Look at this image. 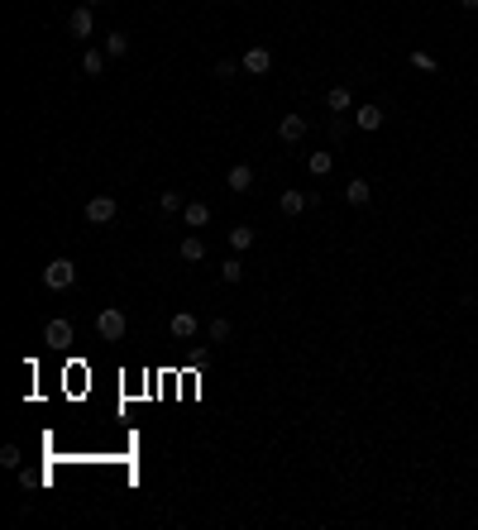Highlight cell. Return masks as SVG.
<instances>
[{"instance_id": "obj_1", "label": "cell", "mask_w": 478, "mask_h": 530, "mask_svg": "<svg viewBox=\"0 0 478 530\" xmlns=\"http://www.w3.org/2000/svg\"><path fill=\"white\" fill-rule=\"evenodd\" d=\"M72 282H77V263H72V258H53V263L44 268V287L48 291H67Z\"/></svg>"}, {"instance_id": "obj_2", "label": "cell", "mask_w": 478, "mask_h": 530, "mask_svg": "<svg viewBox=\"0 0 478 530\" xmlns=\"http://www.w3.org/2000/svg\"><path fill=\"white\" fill-rule=\"evenodd\" d=\"M125 330H129V321H125V311H120V306H106V311L96 316V335L106 339V344L125 339Z\"/></svg>"}, {"instance_id": "obj_3", "label": "cell", "mask_w": 478, "mask_h": 530, "mask_svg": "<svg viewBox=\"0 0 478 530\" xmlns=\"http://www.w3.org/2000/svg\"><path fill=\"white\" fill-rule=\"evenodd\" d=\"M115 196L111 192H101V196H91V201H86V220H91V225H111L115 220Z\"/></svg>"}, {"instance_id": "obj_4", "label": "cell", "mask_w": 478, "mask_h": 530, "mask_svg": "<svg viewBox=\"0 0 478 530\" xmlns=\"http://www.w3.org/2000/svg\"><path fill=\"white\" fill-rule=\"evenodd\" d=\"M239 67H244L249 77H263V72H273V53L268 48H249L244 58H239Z\"/></svg>"}, {"instance_id": "obj_5", "label": "cell", "mask_w": 478, "mask_h": 530, "mask_svg": "<svg viewBox=\"0 0 478 530\" xmlns=\"http://www.w3.org/2000/svg\"><path fill=\"white\" fill-rule=\"evenodd\" d=\"M91 29H96L91 5H81V10H72V15H67V33H72V38H91Z\"/></svg>"}, {"instance_id": "obj_6", "label": "cell", "mask_w": 478, "mask_h": 530, "mask_svg": "<svg viewBox=\"0 0 478 530\" xmlns=\"http://www.w3.org/2000/svg\"><path fill=\"white\" fill-rule=\"evenodd\" d=\"M382 120H387V110H382V105H359V110H354V129H368V134H373V129H382Z\"/></svg>"}, {"instance_id": "obj_7", "label": "cell", "mask_w": 478, "mask_h": 530, "mask_svg": "<svg viewBox=\"0 0 478 530\" xmlns=\"http://www.w3.org/2000/svg\"><path fill=\"white\" fill-rule=\"evenodd\" d=\"M182 220H187V229H206L210 225V206L206 201H187V206H182Z\"/></svg>"}, {"instance_id": "obj_8", "label": "cell", "mask_w": 478, "mask_h": 530, "mask_svg": "<svg viewBox=\"0 0 478 530\" xmlns=\"http://www.w3.org/2000/svg\"><path fill=\"white\" fill-rule=\"evenodd\" d=\"M168 330H173V339H191L196 330H201V321H196L191 311H177L173 321H168Z\"/></svg>"}, {"instance_id": "obj_9", "label": "cell", "mask_w": 478, "mask_h": 530, "mask_svg": "<svg viewBox=\"0 0 478 530\" xmlns=\"http://www.w3.org/2000/svg\"><path fill=\"white\" fill-rule=\"evenodd\" d=\"M44 339L53 344V349H67V344H72V325H67V321H48L44 325Z\"/></svg>"}, {"instance_id": "obj_10", "label": "cell", "mask_w": 478, "mask_h": 530, "mask_svg": "<svg viewBox=\"0 0 478 530\" xmlns=\"http://www.w3.org/2000/svg\"><path fill=\"white\" fill-rule=\"evenodd\" d=\"M302 134H306V120H302V115H283V125H278V139H283V144H297Z\"/></svg>"}, {"instance_id": "obj_11", "label": "cell", "mask_w": 478, "mask_h": 530, "mask_svg": "<svg viewBox=\"0 0 478 530\" xmlns=\"http://www.w3.org/2000/svg\"><path fill=\"white\" fill-rule=\"evenodd\" d=\"M225 187H230V192H249V187H254V167L235 162V167H230V177H225Z\"/></svg>"}, {"instance_id": "obj_12", "label": "cell", "mask_w": 478, "mask_h": 530, "mask_svg": "<svg viewBox=\"0 0 478 530\" xmlns=\"http://www.w3.org/2000/svg\"><path fill=\"white\" fill-rule=\"evenodd\" d=\"M306 206H311V196H306V192H283V196H278V210H283V215H302Z\"/></svg>"}, {"instance_id": "obj_13", "label": "cell", "mask_w": 478, "mask_h": 530, "mask_svg": "<svg viewBox=\"0 0 478 530\" xmlns=\"http://www.w3.org/2000/svg\"><path fill=\"white\" fill-rule=\"evenodd\" d=\"M345 201H350V206H368V201H373V187H368L364 177H354L350 187H345Z\"/></svg>"}, {"instance_id": "obj_14", "label": "cell", "mask_w": 478, "mask_h": 530, "mask_svg": "<svg viewBox=\"0 0 478 530\" xmlns=\"http://www.w3.org/2000/svg\"><path fill=\"white\" fill-rule=\"evenodd\" d=\"M325 105H330V115H345V110H354V96H350V86H330V96H325Z\"/></svg>"}, {"instance_id": "obj_15", "label": "cell", "mask_w": 478, "mask_h": 530, "mask_svg": "<svg viewBox=\"0 0 478 530\" xmlns=\"http://www.w3.org/2000/svg\"><path fill=\"white\" fill-rule=\"evenodd\" d=\"M206 258V244H201V234H187L182 239V263H201Z\"/></svg>"}, {"instance_id": "obj_16", "label": "cell", "mask_w": 478, "mask_h": 530, "mask_svg": "<svg viewBox=\"0 0 478 530\" xmlns=\"http://www.w3.org/2000/svg\"><path fill=\"white\" fill-rule=\"evenodd\" d=\"M106 58H111V53H86V58H81V72H86V77H101V72H106Z\"/></svg>"}, {"instance_id": "obj_17", "label": "cell", "mask_w": 478, "mask_h": 530, "mask_svg": "<svg viewBox=\"0 0 478 530\" xmlns=\"http://www.w3.org/2000/svg\"><path fill=\"white\" fill-rule=\"evenodd\" d=\"M306 167H311V177H325L335 167V153H311V158H306Z\"/></svg>"}, {"instance_id": "obj_18", "label": "cell", "mask_w": 478, "mask_h": 530, "mask_svg": "<svg viewBox=\"0 0 478 530\" xmlns=\"http://www.w3.org/2000/svg\"><path fill=\"white\" fill-rule=\"evenodd\" d=\"M230 244H235L239 254H244V249H254V229H249V225H235V229H230Z\"/></svg>"}, {"instance_id": "obj_19", "label": "cell", "mask_w": 478, "mask_h": 530, "mask_svg": "<svg viewBox=\"0 0 478 530\" xmlns=\"http://www.w3.org/2000/svg\"><path fill=\"white\" fill-rule=\"evenodd\" d=\"M106 53H111V58H125L129 38H125V33H106Z\"/></svg>"}, {"instance_id": "obj_20", "label": "cell", "mask_w": 478, "mask_h": 530, "mask_svg": "<svg viewBox=\"0 0 478 530\" xmlns=\"http://www.w3.org/2000/svg\"><path fill=\"white\" fill-rule=\"evenodd\" d=\"M412 67H416V72H440V67H435V58H430L426 48H412Z\"/></svg>"}, {"instance_id": "obj_21", "label": "cell", "mask_w": 478, "mask_h": 530, "mask_svg": "<svg viewBox=\"0 0 478 530\" xmlns=\"http://www.w3.org/2000/svg\"><path fill=\"white\" fill-rule=\"evenodd\" d=\"M220 277H225V282H239V277H244V263H239V258H225V263H220Z\"/></svg>"}, {"instance_id": "obj_22", "label": "cell", "mask_w": 478, "mask_h": 530, "mask_svg": "<svg viewBox=\"0 0 478 530\" xmlns=\"http://www.w3.org/2000/svg\"><path fill=\"white\" fill-rule=\"evenodd\" d=\"M158 206L168 210V215H177V210L187 206V201H182V192H163V196H158Z\"/></svg>"}, {"instance_id": "obj_23", "label": "cell", "mask_w": 478, "mask_h": 530, "mask_svg": "<svg viewBox=\"0 0 478 530\" xmlns=\"http://www.w3.org/2000/svg\"><path fill=\"white\" fill-rule=\"evenodd\" d=\"M206 330H210V339H215V344H220V339H230V321H225V316H215Z\"/></svg>"}, {"instance_id": "obj_24", "label": "cell", "mask_w": 478, "mask_h": 530, "mask_svg": "<svg viewBox=\"0 0 478 530\" xmlns=\"http://www.w3.org/2000/svg\"><path fill=\"white\" fill-rule=\"evenodd\" d=\"M0 464H5V468H19V450H15V445H5V450H0Z\"/></svg>"}, {"instance_id": "obj_25", "label": "cell", "mask_w": 478, "mask_h": 530, "mask_svg": "<svg viewBox=\"0 0 478 530\" xmlns=\"http://www.w3.org/2000/svg\"><path fill=\"white\" fill-rule=\"evenodd\" d=\"M350 125H354V120H345V115H335V120H330V134L340 139V134H350Z\"/></svg>"}, {"instance_id": "obj_26", "label": "cell", "mask_w": 478, "mask_h": 530, "mask_svg": "<svg viewBox=\"0 0 478 530\" xmlns=\"http://www.w3.org/2000/svg\"><path fill=\"white\" fill-rule=\"evenodd\" d=\"M459 10H478V0H459Z\"/></svg>"}, {"instance_id": "obj_27", "label": "cell", "mask_w": 478, "mask_h": 530, "mask_svg": "<svg viewBox=\"0 0 478 530\" xmlns=\"http://www.w3.org/2000/svg\"><path fill=\"white\" fill-rule=\"evenodd\" d=\"M86 5H101V0H86Z\"/></svg>"}]
</instances>
